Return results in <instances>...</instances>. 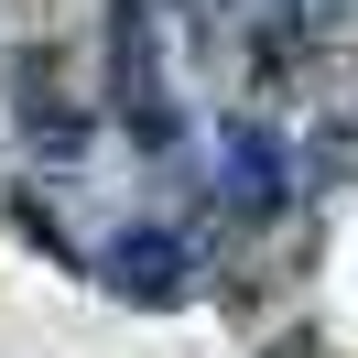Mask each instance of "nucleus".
<instances>
[{"mask_svg": "<svg viewBox=\"0 0 358 358\" xmlns=\"http://www.w3.org/2000/svg\"><path fill=\"white\" fill-rule=\"evenodd\" d=\"M228 174H239L228 196H239L250 217H261V206H282V141H261V131L239 120V131H228Z\"/></svg>", "mask_w": 358, "mask_h": 358, "instance_id": "obj_2", "label": "nucleus"}, {"mask_svg": "<svg viewBox=\"0 0 358 358\" xmlns=\"http://www.w3.org/2000/svg\"><path fill=\"white\" fill-rule=\"evenodd\" d=\"M33 141H44V152H76V141H87V120H76V109H33Z\"/></svg>", "mask_w": 358, "mask_h": 358, "instance_id": "obj_3", "label": "nucleus"}, {"mask_svg": "<svg viewBox=\"0 0 358 358\" xmlns=\"http://www.w3.org/2000/svg\"><path fill=\"white\" fill-rule=\"evenodd\" d=\"M336 11H358V0H293V22H336Z\"/></svg>", "mask_w": 358, "mask_h": 358, "instance_id": "obj_4", "label": "nucleus"}, {"mask_svg": "<svg viewBox=\"0 0 358 358\" xmlns=\"http://www.w3.org/2000/svg\"><path fill=\"white\" fill-rule=\"evenodd\" d=\"M109 293H131V304H185V239H163V228H141V239H109Z\"/></svg>", "mask_w": 358, "mask_h": 358, "instance_id": "obj_1", "label": "nucleus"}]
</instances>
